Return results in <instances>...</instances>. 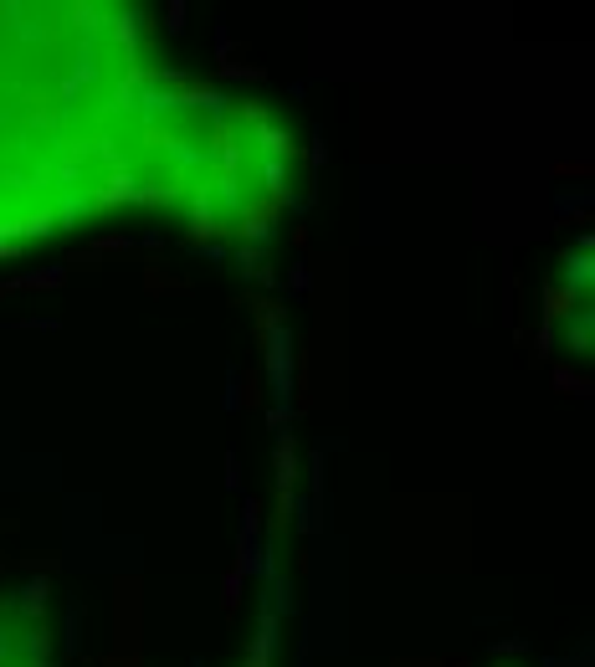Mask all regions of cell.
<instances>
[{
  "label": "cell",
  "instance_id": "obj_1",
  "mask_svg": "<svg viewBox=\"0 0 595 667\" xmlns=\"http://www.w3.org/2000/svg\"><path fill=\"white\" fill-rule=\"evenodd\" d=\"M293 134L257 97L165 62L123 6H0V252L118 210L262 236L293 201Z\"/></svg>",
  "mask_w": 595,
  "mask_h": 667
}]
</instances>
